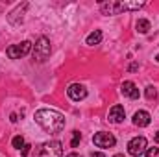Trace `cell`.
<instances>
[{"mask_svg":"<svg viewBox=\"0 0 159 157\" xmlns=\"http://www.w3.org/2000/svg\"><path fill=\"white\" fill-rule=\"evenodd\" d=\"M35 122L46 133H59L65 128V118L61 113L54 111V109H39L35 111Z\"/></svg>","mask_w":159,"mask_h":157,"instance_id":"cell-1","label":"cell"},{"mask_svg":"<svg viewBox=\"0 0 159 157\" xmlns=\"http://www.w3.org/2000/svg\"><path fill=\"white\" fill-rule=\"evenodd\" d=\"M35 157H63V144L59 141L43 142L35 152Z\"/></svg>","mask_w":159,"mask_h":157,"instance_id":"cell-2","label":"cell"},{"mask_svg":"<svg viewBox=\"0 0 159 157\" xmlns=\"http://www.w3.org/2000/svg\"><path fill=\"white\" fill-rule=\"evenodd\" d=\"M32 43L30 41H22V43H19V44H11L7 50H6V54H7V57L9 59H20V57H24V56H28L30 52H32Z\"/></svg>","mask_w":159,"mask_h":157,"instance_id":"cell-3","label":"cell"},{"mask_svg":"<svg viewBox=\"0 0 159 157\" xmlns=\"http://www.w3.org/2000/svg\"><path fill=\"white\" fill-rule=\"evenodd\" d=\"M50 52H52V48H50V41L46 39V37H39L37 43L34 44V59H37L39 63H43V61L48 59Z\"/></svg>","mask_w":159,"mask_h":157,"instance_id":"cell-4","label":"cell"},{"mask_svg":"<svg viewBox=\"0 0 159 157\" xmlns=\"http://www.w3.org/2000/svg\"><path fill=\"white\" fill-rule=\"evenodd\" d=\"M146 152V139L144 137H135L128 142V154L133 157H139Z\"/></svg>","mask_w":159,"mask_h":157,"instance_id":"cell-5","label":"cell"},{"mask_svg":"<svg viewBox=\"0 0 159 157\" xmlns=\"http://www.w3.org/2000/svg\"><path fill=\"white\" fill-rule=\"evenodd\" d=\"M93 142H94V146H98V148H113L115 142H117V139H115L111 133L100 131V133L93 135Z\"/></svg>","mask_w":159,"mask_h":157,"instance_id":"cell-6","label":"cell"},{"mask_svg":"<svg viewBox=\"0 0 159 157\" xmlns=\"http://www.w3.org/2000/svg\"><path fill=\"white\" fill-rule=\"evenodd\" d=\"M100 9L104 15H119L122 11H126V4L124 2H117V0H109V2H102Z\"/></svg>","mask_w":159,"mask_h":157,"instance_id":"cell-7","label":"cell"},{"mask_svg":"<svg viewBox=\"0 0 159 157\" xmlns=\"http://www.w3.org/2000/svg\"><path fill=\"white\" fill-rule=\"evenodd\" d=\"M67 94H69V98H70V100L80 102V100H83V98L87 96V89H85L83 85H80V83H72V85H69Z\"/></svg>","mask_w":159,"mask_h":157,"instance_id":"cell-8","label":"cell"},{"mask_svg":"<svg viewBox=\"0 0 159 157\" xmlns=\"http://www.w3.org/2000/svg\"><path fill=\"white\" fill-rule=\"evenodd\" d=\"M120 92H122L124 96L131 98V100L139 98V89H137V85H135L133 81H124V83H122V89H120Z\"/></svg>","mask_w":159,"mask_h":157,"instance_id":"cell-9","label":"cell"},{"mask_svg":"<svg viewBox=\"0 0 159 157\" xmlns=\"http://www.w3.org/2000/svg\"><path fill=\"white\" fill-rule=\"evenodd\" d=\"M126 117V111H124V107L122 105H113L111 107V111H109V122H113V124H120L122 120Z\"/></svg>","mask_w":159,"mask_h":157,"instance_id":"cell-10","label":"cell"},{"mask_svg":"<svg viewBox=\"0 0 159 157\" xmlns=\"http://www.w3.org/2000/svg\"><path fill=\"white\" fill-rule=\"evenodd\" d=\"M150 120H152V118H150V113H148V111H137V113L133 115V124L139 126V128L148 126Z\"/></svg>","mask_w":159,"mask_h":157,"instance_id":"cell-11","label":"cell"},{"mask_svg":"<svg viewBox=\"0 0 159 157\" xmlns=\"http://www.w3.org/2000/svg\"><path fill=\"white\" fill-rule=\"evenodd\" d=\"M100 41H102V32H100V30H94L93 34H89V35H87L85 43H87L89 46H94V44H98Z\"/></svg>","mask_w":159,"mask_h":157,"instance_id":"cell-12","label":"cell"},{"mask_svg":"<svg viewBox=\"0 0 159 157\" xmlns=\"http://www.w3.org/2000/svg\"><path fill=\"white\" fill-rule=\"evenodd\" d=\"M148 30H150V20H146V19L137 20V32L139 34H148Z\"/></svg>","mask_w":159,"mask_h":157,"instance_id":"cell-13","label":"cell"},{"mask_svg":"<svg viewBox=\"0 0 159 157\" xmlns=\"http://www.w3.org/2000/svg\"><path fill=\"white\" fill-rule=\"evenodd\" d=\"M13 148H17V150L24 148V137H22V135H17V137L13 139Z\"/></svg>","mask_w":159,"mask_h":157,"instance_id":"cell-14","label":"cell"},{"mask_svg":"<svg viewBox=\"0 0 159 157\" xmlns=\"http://www.w3.org/2000/svg\"><path fill=\"white\" fill-rule=\"evenodd\" d=\"M80 141H81V135H80V131H74V133H72V141H70V146H72V148H76V146L80 144Z\"/></svg>","mask_w":159,"mask_h":157,"instance_id":"cell-15","label":"cell"},{"mask_svg":"<svg viewBox=\"0 0 159 157\" xmlns=\"http://www.w3.org/2000/svg\"><path fill=\"white\" fill-rule=\"evenodd\" d=\"M156 96H157V91H156L154 87H146V98H148V100H154Z\"/></svg>","mask_w":159,"mask_h":157,"instance_id":"cell-16","label":"cell"},{"mask_svg":"<svg viewBox=\"0 0 159 157\" xmlns=\"http://www.w3.org/2000/svg\"><path fill=\"white\" fill-rule=\"evenodd\" d=\"M146 157H159V148H148L146 150Z\"/></svg>","mask_w":159,"mask_h":157,"instance_id":"cell-17","label":"cell"},{"mask_svg":"<svg viewBox=\"0 0 159 157\" xmlns=\"http://www.w3.org/2000/svg\"><path fill=\"white\" fill-rule=\"evenodd\" d=\"M30 148H32L30 144H24V148L20 150V154H22V155H24V157H26V155H30Z\"/></svg>","mask_w":159,"mask_h":157,"instance_id":"cell-18","label":"cell"},{"mask_svg":"<svg viewBox=\"0 0 159 157\" xmlns=\"http://www.w3.org/2000/svg\"><path fill=\"white\" fill-rule=\"evenodd\" d=\"M91 157H106L102 152H91Z\"/></svg>","mask_w":159,"mask_h":157,"instance_id":"cell-19","label":"cell"},{"mask_svg":"<svg viewBox=\"0 0 159 157\" xmlns=\"http://www.w3.org/2000/svg\"><path fill=\"white\" fill-rule=\"evenodd\" d=\"M137 69H139V65H135V63H133V65H131L128 70H129V72H133V70H137Z\"/></svg>","mask_w":159,"mask_h":157,"instance_id":"cell-20","label":"cell"},{"mask_svg":"<svg viewBox=\"0 0 159 157\" xmlns=\"http://www.w3.org/2000/svg\"><path fill=\"white\" fill-rule=\"evenodd\" d=\"M67 157H81V155H80V154H69Z\"/></svg>","mask_w":159,"mask_h":157,"instance_id":"cell-21","label":"cell"},{"mask_svg":"<svg viewBox=\"0 0 159 157\" xmlns=\"http://www.w3.org/2000/svg\"><path fill=\"white\" fill-rule=\"evenodd\" d=\"M156 141H159V131L156 133Z\"/></svg>","mask_w":159,"mask_h":157,"instance_id":"cell-22","label":"cell"},{"mask_svg":"<svg viewBox=\"0 0 159 157\" xmlns=\"http://www.w3.org/2000/svg\"><path fill=\"white\" fill-rule=\"evenodd\" d=\"M115 157H124V155H122V154H117V155H115Z\"/></svg>","mask_w":159,"mask_h":157,"instance_id":"cell-23","label":"cell"},{"mask_svg":"<svg viewBox=\"0 0 159 157\" xmlns=\"http://www.w3.org/2000/svg\"><path fill=\"white\" fill-rule=\"evenodd\" d=\"M156 59H157V63H159V56H156Z\"/></svg>","mask_w":159,"mask_h":157,"instance_id":"cell-24","label":"cell"}]
</instances>
